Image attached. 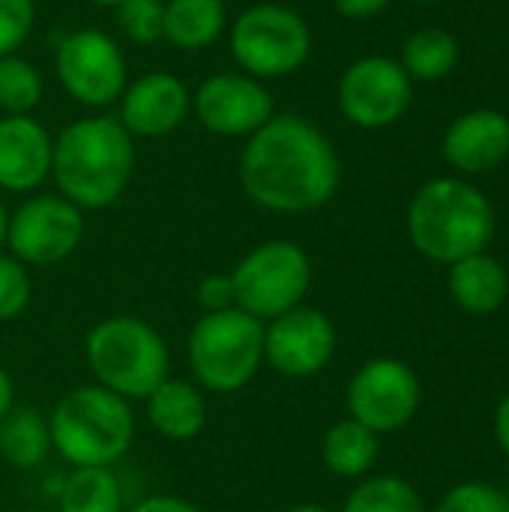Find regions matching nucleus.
I'll list each match as a JSON object with an SVG mask.
<instances>
[{"label": "nucleus", "instance_id": "36", "mask_svg": "<svg viewBox=\"0 0 509 512\" xmlns=\"http://www.w3.org/2000/svg\"><path fill=\"white\" fill-rule=\"evenodd\" d=\"M6 225H9V213H6V207H3V201H0V249H3V243H6Z\"/></svg>", "mask_w": 509, "mask_h": 512}, {"label": "nucleus", "instance_id": "23", "mask_svg": "<svg viewBox=\"0 0 509 512\" xmlns=\"http://www.w3.org/2000/svg\"><path fill=\"white\" fill-rule=\"evenodd\" d=\"M399 63L411 81H441L459 63V39L444 27H420L405 39Z\"/></svg>", "mask_w": 509, "mask_h": 512}, {"label": "nucleus", "instance_id": "27", "mask_svg": "<svg viewBox=\"0 0 509 512\" xmlns=\"http://www.w3.org/2000/svg\"><path fill=\"white\" fill-rule=\"evenodd\" d=\"M117 24L135 45H156L165 39V3L162 0H123L117 6Z\"/></svg>", "mask_w": 509, "mask_h": 512}, {"label": "nucleus", "instance_id": "16", "mask_svg": "<svg viewBox=\"0 0 509 512\" xmlns=\"http://www.w3.org/2000/svg\"><path fill=\"white\" fill-rule=\"evenodd\" d=\"M189 108L192 96L177 75L150 72L123 90V108L117 120L129 135L162 138L171 135L189 117Z\"/></svg>", "mask_w": 509, "mask_h": 512}, {"label": "nucleus", "instance_id": "24", "mask_svg": "<svg viewBox=\"0 0 509 512\" xmlns=\"http://www.w3.org/2000/svg\"><path fill=\"white\" fill-rule=\"evenodd\" d=\"M57 512H123V489L111 468H75L57 498Z\"/></svg>", "mask_w": 509, "mask_h": 512}, {"label": "nucleus", "instance_id": "39", "mask_svg": "<svg viewBox=\"0 0 509 512\" xmlns=\"http://www.w3.org/2000/svg\"><path fill=\"white\" fill-rule=\"evenodd\" d=\"M411 3H441V0H411Z\"/></svg>", "mask_w": 509, "mask_h": 512}, {"label": "nucleus", "instance_id": "38", "mask_svg": "<svg viewBox=\"0 0 509 512\" xmlns=\"http://www.w3.org/2000/svg\"><path fill=\"white\" fill-rule=\"evenodd\" d=\"M93 3H99V6H120L123 0H93Z\"/></svg>", "mask_w": 509, "mask_h": 512}, {"label": "nucleus", "instance_id": "1", "mask_svg": "<svg viewBox=\"0 0 509 512\" xmlns=\"http://www.w3.org/2000/svg\"><path fill=\"white\" fill-rule=\"evenodd\" d=\"M342 171L330 138L297 114H273L240 153L243 192L270 213L321 210L339 189Z\"/></svg>", "mask_w": 509, "mask_h": 512}, {"label": "nucleus", "instance_id": "34", "mask_svg": "<svg viewBox=\"0 0 509 512\" xmlns=\"http://www.w3.org/2000/svg\"><path fill=\"white\" fill-rule=\"evenodd\" d=\"M495 438H498L501 450L509 456V393L501 399V405L495 411Z\"/></svg>", "mask_w": 509, "mask_h": 512}, {"label": "nucleus", "instance_id": "8", "mask_svg": "<svg viewBox=\"0 0 509 512\" xmlns=\"http://www.w3.org/2000/svg\"><path fill=\"white\" fill-rule=\"evenodd\" d=\"M312 51V33L303 15L279 3H258L237 15L231 27V54L252 78H282L297 72Z\"/></svg>", "mask_w": 509, "mask_h": 512}, {"label": "nucleus", "instance_id": "10", "mask_svg": "<svg viewBox=\"0 0 509 512\" xmlns=\"http://www.w3.org/2000/svg\"><path fill=\"white\" fill-rule=\"evenodd\" d=\"M414 99V81L399 60L369 54L354 60L339 78V111L360 129H387L399 123Z\"/></svg>", "mask_w": 509, "mask_h": 512}, {"label": "nucleus", "instance_id": "29", "mask_svg": "<svg viewBox=\"0 0 509 512\" xmlns=\"http://www.w3.org/2000/svg\"><path fill=\"white\" fill-rule=\"evenodd\" d=\"M435 512H509V501L501 489L471 480V483L450 489Z\"/></svg>", "mask_w": 509, "mask_h": 512}, {"label": "nucleus", "instance_id": "37", "mask_svg": "<svg viewBox=\"0 0 509 512\" xmlns=\"http://www.w3.org/2000/svg\"><path fill=\"white\" fill-rule=\"evenodd\" d=\"M285 512H330L327 507H321V504H297V507H288Z\"/></svg>", "mask_w": 509, "mask_h": 512}, {"label": "nucleus", "instance_id": "11", "mask_svg": "<svg viewBox=\"0 0 509 512\" xmlns=\"http://www.w3.org/2000/svg\"><path fill=\"white\" fill-rule=\"evenodd\" d=\"M84 237L81 210L63 195H36L24 201L6 225V246L24 267L66 261Z\"/></svg>", "mask_w": 509, "mask_h": 512}, {"label": "nucleus", "instance_id": "2", "mask_svg": "<svg viewBox=\"0 0 509 512\" xmlns=\"http://www.w3.org/2000/svg\"><path fill=\"white\" fill-rule=\"evenodd\" d=\"M132 168V135L117 117H84L54 138L51 177L78 210L111 207L126 192Z\"/></svg>", "mask_w": 509, "mask_h": 512}, {"label": "nucleus", "instance_id": "22", "mask_svg": "<svg viewBox=\"0 0 509 512\" xmlns=\"http://www.w3.org/2000/svg\"><path fill=\"white\" fill-rule=\"evenodd\" d=\"M225 30L222 0H171L165 3V39L180 51L210 48Z\"/></svg>", "mask_w": 509, "mask_h": 512}, {"label": "nucleus", "instance_id": "20", "mask_svg": "<svg viewBox=\"0 0 509 512\" xmlns=\"http://www.w3.org/2000/svg\"><path fill=\"white\" fill-rule=\"evenodd\" d=\"M381 435L366 429L363 423L345 417L333 423L321 438V462L330 474L342 480H360L366 477L381 453Z\"/></svg>", "mask_w": 509, "mask_h": 512}, {"label": "nucleus", "instance_id": "30", "mask_svg": "<svg viewBox=\"0 0 509 512\" xmlns=\"http://www.w3.org/2000/svg\"><path fill=\"white\" fill-rule=\"evenodd\" d=\"M33 0H0V57L15 54L33 30Z\"/></svg>", "mask_w": 509, "mask_h": 512}, {"label": "nucleus", "instance_id": "33", "mask_svg": "<svg viewBox=\"0 0 509 512\" xmlns=\"http://www.w3.org/2000/svg\"><path fill=\"white\" fill-rule=\"evenodd\" d=\"M333 6H336L339 15L363 21V18H372L378 12H384L390 6V0H333Z\"/></svg>", "mask_w": 509, "mask_h": 512}, {"label": "nucleus", "instance_id": "40", "mask_svg": "<svg viewBox=\"0 0 509 512\" xmlns=\"http://www.w3.org/2000/svg\"><path fill=\"white\" fill-rule=\"evenodd\" d=\"M501 492H504V495H507V501H509V477H507V489H501Z\"/></svg>", "mask_w": 509, "mask_h": 512}, {"label": "nucleus", "instance_id": "13", "mask_svg": "<svg viewBox=\"0 0 509 512\" xmlns=\"http://www.w3.org/2000/svg\"><path fill=\"white\" fill-rule=\"evenodd\" d=\"M336 354L333 321L312 306H297L264 324V363L282 378H315Z\"/></svg>", "mask_w": 509, "mask_h": 512}, {"label": "nucleus", "instance_id": "4", "mask_svg": "<svg viewBox=\"0 0 509 512\" xmlns=\"http://www.w3.org/2000/svg\"><path fill=\"white\" fill-rule=\"evenodd\" d=\"M48 429L51 450L72 468H111L135 441V414L117 393L84 384L57 399Z\"/></svg>", "mask_w": 509, "mask_h": 512}, {"label": "nucleus", "instance_id": "25", "mask_svg": "<svg viewBox=\"0 0 509 512\" xmlns=\"http://www.w3.org/2000/svg\"><path fill=\"white\" fill-rule=\"evenodd\" d=\"M342 512H423L417 489L393 474L363 480L345 501Z\"/></svg>", "mask_w": 509, "mask_h": 512}, {"label": "nucleus", "instance_id": "32", "mask_svg": "<svg viewBox=\"0 0 509 512\" xmlns=\"http://www.w3.org/2000/svg\"><path fill=\"white\" fill-rule=\"evenodd\" d=\"M126 512H201L192 501L186 498H174V495H150L144 501H138L132 510Z\"/></svg>", "mask_w": 509, "mask_h": 512}, {"label": "nucleus", "instance_id": "6", "mask_svg": "<svg viewBox=\"0 0 509 512\" xmlns=\"http://www.w3.org/2000/svg\"><path fill=\"white\" fill-rule=\"evenodd\" d=\"M195 384L210 393H240L264 366V324L243 309L204 312L186 339Z\"/></svg>", "mask_w": 509, "mask_h": 512}, {"label": "nucleus", "instance_id": "31", "mask_svg": "<svg viewBox=\"0 0 509 512\" xmlns=\"http://www.w3.org/2000/svg\"><path fill=\"white\" fill-rule=\"evenodd\" d=\"M198 294V306L204 312H225L237 306V294H234V282L231 273H210L198 282L195 288Z\"/></svg>", "mask_w": 509, "mask_h": 512}, {"label": "nucleus", "instance_id": "17", "mask_svg": "<svg viewBox=\"0 0 509 512\" xmlns=\"http://www.w3.org/2000/svg\"><path fill=\"white\" fill-rule=\"evenodd\" d=\"M54 141L27 114L0 117V189L30 192L51 177Z\"/></svg>", "mask_w": 509, "mask_h": 512}, {"label": "nucleus", "instance_id": "15", "mask_svg": "<svg viewBox=\"0 0 509 512\" xmlns=\"http://www.w3.org/2000/svg\"><path fill=\"white\" fill-rule=\"evenodd\" d=\"M444 159L459 174H489L509 156V117L498 108H474L459 114L441 141Z\"/></svg>", "mask_w": 509, "mask_h": 512}, {"label": "nucleus", "instance_id": "35", "mask_svg": "<svg viewBox=\"0 0 509 512\" xmlns=\"http://www.w3.org/2000/svg\"><path fill=\"white\" fill-rule=\"evenodd\" d=\"M12 405H15V384H12L9 372L0 366V417H3Z\"/></svg>", "mask_w": 509, "mask_h": 512}, {"label": "nucleus", "instance_id": "7", "mask_svg": "<svg viewBox=\"0 0 509 512\" xmlns=\"http://www.w3.org/2000/svg\"><path fill=\"white\" fill-rule=\"evenodd\" d=\"M237 309L261 324L303 306L312 288V261L291 240H267L246 252L231 270Z\"/></svg>", "mask_w": 509, "mask_h": 512}, {"label": "nucleus", "instance_id": "26", "mask_svg": "<svg viewBox=\"0 0 509 512\" xmlns=\"http://www.w3.org/2000/svg\"><path fill=\"white\" fill-rule=\"evenodd\" d=\"M42 99V75L30 60L0 57V111L9 117L30 114Z\"/></svg>", "mask_w": 509, "mask_h": 512}, {"label": "nucleus", "instance_id": "12", "mask_svg": "<svg viewBox=\"0 0 509 512\" xmlns=\"http://www.w3.org/2000/svg\"><path fill=\"white\" fill-rule=\"evenodd\" d=\"M54 66L63 90L87 108L111 105L126 90V57L102 30L69 33L57 45Z\"/></svg>", "mask_w": 509, "mask_h": 512}, {"label": "nucleus", "instance_id": "41", "mask_svg": "<svg viewBox=\"0 0 509 512\" xmlns=\"http://www.w3.org/2000/svg\"><path fill=\"white\" fill-rule=\"evenodd\" d=\"M21 512H51V510H21Z\"/></svg>", "mask_w": 509, "mask_h": 512}, {"label": "nucleus", "instance_id": "28", "mask_svg": "<svg viewBox=\"0 0 509 512\" xmlns=\"http://www.w3.org/2000/svg\"><path fill=\"white\" fill-rule=\"evenodd\" d=\"M33 282L27 267L0 252V321H15L30 306Z\"/></svg>", "mask_w": 509, "mask_h": 512}, {"label": "nucleus", "instance_id": "21", "mask_svg": "<svg viewBox=\"0 0 509 512\" xmlns=\"http://www.w3.org/2000/svg\"><path fill=\"white\" fill-rule=\"evenodd\" d=\"M51 453L48 420L30 405H12L0 417V459L18 471L39 468Z\"/></svg>", "mask_w": 509, "mask_h": 512}, {"label": "nucleus", "instance_id": "9", "mask_svg": "<svg viewBox=\"0 0 509 512\" xmlns=\"http://www.w3.org/2000/svg\"><path fill=\"white\" fill-rule=\"evenodd\" d=\"M345 402L351 420L363 423L375 435H390L417 417L423 405V384L405 360L375 357L351 375Z\"/></svg>", "mask_w": 509, "mask_h": 512}, {"label": "nucleus", "instance_id": "14", "mask_svg": "<svg viewBox=\"0 0 509 512\" xmlns=\"http://www.w3.org/2000/svg\"><path fill=\"white\" fill-rule=\"evenodd\" d=\"M195 117L213 135H252L273 117V96L246 72H219L195 90Z\"/></svg>", "mask_w": 509, "mask_h": 512}, {"label": "nucleus", "instance_id": "3", "mask_svg": "<svg viewBox=\"0 0 509 512\" xmlns=\"http://www.w3.org/2000/svg\"><path fill=\"white\" fill-rule=\"evenodd\" d=\"M408 237L423 258L450 267L489 249L495 237V207L474 183L435 177L423 183L408 204Z\"/></svg>", "mask_w": 509, "mask_h": 512}, {"label": "nucleus", "instance_id": "19", "mask_svg": "<svg viewBox=\"0 0 509 512\" xmlns=\"http://www.w3.org/2000/svg\"><path fill=\"white\" fill-rule=\"evenodd\" d=\"M447 288L462 312L492 315L507 303L509 273L507 267L498 258H492L489 252H477L471 258L450 264Z\"/></svg>", "mask_w": 509, "mask_h": 512}, {"label": "nucleus", "instance_id": "5", "mask_svg": "<svg viewBox=\"0 0 509 512\" xmlns=\"http://www.w3.org/2000/svg\"><path fill=\"white\" fill-rule=\"evenodd\" d=\"M84 360L99 387L126 402L147 399L171 372L162 333L135 315H111L90 327Z\"/></svg>", "mask_w": 509, "mask_h": 512}, {"label": "nucleus", "instance_id": "18", "mask_svg": "<svg viewBox=\"0 0 509 512\" xmlns=\"http://www.w3.org/2000/svg\"><path fill=\"white\" fill-rule=\"evenodd\" d=\"M147 423L150 429L171 441L183 444L204 432L207 426V402L198 384L186 378H165L147 399Z\"/></svg>", "mask_w": 509, "mask_h": 512}]
</instances>
